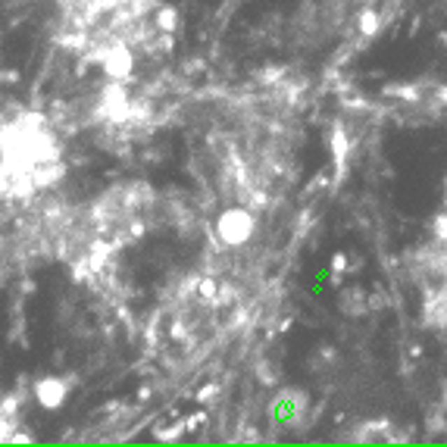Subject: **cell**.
<instances>
[{
    "instance_id": "1",
    "label": "cell",
    "mask_w": 447,
    "mask_h": 447,
    "mask_svg": "<svg viewBox=\"0 0 447 447\" xmlns=\"http://www.w3.org/2000/svg\"><path fill=\"white\" fill-rule=\"evenodd\" d=\"M441 404H444V410H447V385H444V395H441Z\"/></svg>"
}]
</instances>
